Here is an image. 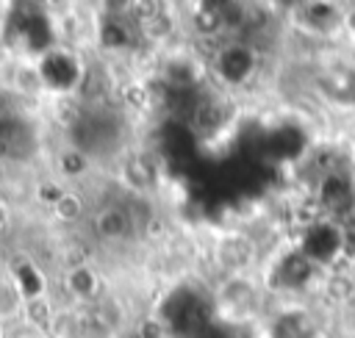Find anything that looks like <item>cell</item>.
I'll return each mask as SVG.
<instances>
[{"label":"cell","instance_id":"cell-13","mask_svg":"<svg viewBox=\"0 0 355 338\" xmlns=\"http://www.w3.org/2000/svg\"><path fill=\"white\" fill-rule=\"evenodd\" d=\"M55 166H58V175H61V177L75 180V177H83V175L89 172V158H86L83 150H78V147H67V150L58 152Z\"/></svg>","mask_w":355,"mask_h":338},{"label":"cell","instance_id":"cell-9","mask_svg":"<svg viewBox=\"0 0 355 338\" xmlns=\"http://www.w3.org/2000/svg\"><path fill=\"white\" fill-rule=\"evenodd\" d=\"M64 291L75 302H94L100 296V274L89 263H75L64 274Z\"/></svg>","mask_w":355,"mask_h":338},{"label":"cell","instance_id":"cell-16","mask_svg":"<svg viewBox=\"0 0 355 338\" xmlns=\"http://www.w3.org/2000/svg\"><path fill=\"white\" fill-rule=\"evenodd\" d=\"M219 302L222 305H230L233 310L244 308L247 302H252V285L244 280V277H230L219 294Z\"/></svg>","mask_w":355,"mask_h":338},{"label":"cell","instance_id":"cell-22","mask_svg":"<svg viewBox=\"0 0 355 338\" xmlns=\"http://www.w3.org/2000/svg\"><path fill=\"white\" fill-rule=\"evenodd\" d=\"M64 186H58V183H53V180H47V183H39V188H36V199L42 202V205H47V208H53L61 197H64Z\"/></svg>","mask_w":355,"mask_h":338},{"label":"cell","instance_id":"cell-2","mask_svg":"<svg viewBox=\"0 0 355 338\" xmlns=\"http://www.w3.org/2000/svg\"><path fill=\"white\" fill-rule=\"evenodd\" d=\"M36 64V75L42 80V89L50 91H72L83 83V64L72 50L64 47H50L47 53H39Z\"/></svg>","mask_w":355,"mask_h":338},{"label":"cell","instance_id":"cell-8","mask_svg":"<svg viewBox=\"0 0 355 338\" xmlns=\"http://www.w3.org/2000/svg\"><path fill=\"white\" fill-rule=\"evenodd\" d=\"M92 227H94V233H97L103 241H122V238L130 235L133 219H130V213H128L122 205H105V208H100V211L94 213Z\"/></svg>","mask_w":355,"mask_h":338},{"label":"cell","instance_id":"cell-19","mask_svg":"<svg viewBox=\"0 0 355 338\" xmlns=\"http://www.w3.org/2000/svg\"><path fill=\"white\" fill-rule=\"evenodd\" d=\"M166 11L169 8L158 6L147 19L139 22V28H141V33L147 39H164V36H169V30H172V14H166Z\"/></svg>","mask_w":355,"mask_h":338},{"label":"cell","instance_id":"cell-20","mask_svg":"<svg viewBox=\"0 0 355 338\" xmlns=\"http://www.w3.org/2000/svg\"><path fill=\"white\" fill-rule=\"evenodd\" d=\"M22 316L28 319L31 327H47L53 324V308L47 302V296H39V299H31L22 305Z\"/></svg>","mask_w":355,"mask_h":338},{"label":"cell","instance_id":"cell-17","mask_svg":"<svg viewBox=\"0 0 355 338\" xmlns=\"http://www.w3.org/2000/svg\"><path fill=\"white\" fill-rule=\"evenodd\" d=\"M219 125H225V111L216 100H202L194 111V127L197 130H216Z\"/></svg>","mask_w":355,"mask_h":338},{"label":"cell","instance_id":"cell-24","mask_svg":"<svg viewBox=\"0 0 355 338\" xmlns=\"http://www.w3.org/2000/svg\"><path fill=\"white\" fill-rule=\"evenodd\" d=\"M341 30L347 33V39H355V6H344V17H341Z\"/></svg>","mask_w":355,"mask_h":338},{"label":"cell","instance_id":"cell-12","mask_svg":"<svg viewBox=\"0 0 355 338\" xmlns=\"http://www.w3.org/2000/svg\"><path fill=\"white\" fill-rule=\"evenodd\" d=\"M189 19H191V30L197 36H219V33H225L222 3H194Z\"/></svg>","mask_w":355,"mask_h":338},{"label":"cell","instance_id":"cell-21","mask_svg":"<svg viewBox=\"0 0 355 338\" xmlns=\"http://www.w3.org/2000/svg\"><path fill=\"white\" fill-rule=\"evenodd\" d=\"M324 294L333 302H349L355 296V280L347 277V274H330L324 280Z\"/></svg>","mask_w":355,"mask_h":338},{"label":"cell","instance_id":"cell-11","mask_svg":"<svg viewBox=\"0 0 355 338\" xmlns=\"http://www.w3.org/2000/svg\"><path fill=\"white\" fill-rule=\"evenodd\" d=\"M11 280H14V285L19 288V294H22L25 302L39 299V296H44V291H47V280H44L42 269H39L33 260H17V263L11 266Z\"/></svg>","mask_w":355,"mask_h":338},{"label":"cell","instance_id":"cell-23","mask_svg":"<svg viewBox=\"0 0 355 338\" xmlns=\"http://www.w3.org/2000/svg\"><path fill=\"white\" fill-rule=\"evenodd\" d=\"M136 338H164V324L155 321V319H147V321L139 324Z\"/></svg>","mask_w":355,"mask_h":338},{"label":"cell","instance_id":"cell-18","mask_svg":"<svg viewBox=\"0 0 355 338\" xmlns=\"http://www.w3.org/2000/svg\"><path fill=\"white\" fill-rule=\"evenodd\" d=\"M22 305H25V299H22L19 288L14 285V280H11V277L0 280V319L6 321V319H11V316L22 313Z\"/></svg>","mask_w":355,"mask_h":338},{"label":"cell","instance_id":"cell-14","mask_svg":"<svg viewBox=\"0 0 355 338\" xmlns=\"http://www.w3.org/2000/svg\"><path fill=\"white\" fill-rule=\"evenodd\" d=\"M50 213L58 219V222H64V224H75L78 219H83V213H86V202H83V197L78 194V191H64V197L50 208Z\"/></svg>","mask_w":355,"mask_h":338},{"label":"cell","instance_id":"cell-3","mask_svg":"<svg viewBox=\"0 0 355 338\" xmlns=\"http://www.w3.org/2000/svg\"><path fill=\"white\" fill-rule=\"evenodd\" d=\"M258 69V55L247 42H227L214 55V72L225 86H244Z\"/></svg>","mask_w":355,"mask_h":338},{"label":"cell","instance_id":"cell-5","mask_svg":"<svg viewBox=\"0 0 355 338\" xmlns=\"http://www.w3.org/2000/svg\"><path fill=\"white\" fill-rule=\"evenodd\" d=\"M291 8H294V14H291L294 25L308 36H330V33L341 30L344 6H338V3H300Z\"/></svg>","mask_w":355,"mask_h":338},{"label":"cell","instance_id":"cell-4","mask_svg":"<svg viewBox=\"0 0 355 338\" xmlns=\"http://www.w3.org/2000/svg\"><path fill=\"white\" fill-rule=\"evenodd\" d=\"M319 211H324V219L338 222L341 216H349L355 211V183L349 175L338 169H327L319 180Z\"/></svg>","mask_w":355,"mask_h":338},{"label":"cell","instance_id":"cell-1","mask_svg":"<svg viewBox=\"0 0 355 338\" xmlns=\"http://www.w3.org/2000/svg\"><path fill=\"white\" fill-rule=\"evenodd\" d=\"M297 249L316 266V269H327L333 263H338L344 258L347 249V230L333 222V219H316L302 230V238L297 244Z\"/></svg>","mask_w":355,"mask_h":338},{"label":"cell","instance_id":"cell-10","mask_svg":"<svg viewBox=\"0 0 355 338\" xmlns=\"http://www.w3.org/2000/svg\"><path fill=\"white\" fill-rule=\"evenodd\" d=\"M97 44L105 53H122V50H128L133 44V28L122 17L108 14L97 25Z\"/></svg>","mask_w":355,"mask_h":338},{"label":"cell","instance_id":"cell-25","mask_svg":"<svg viewBox=\"0 0 355 338\" xmlns=\"http://www.w3.org/2000/svg\"><path fill=\"white\" fill-rule=\"evenodd\" d=\"M6 335H8V330H6V321L0 319V338H6Z\"/></svg>","mask_w":355,"mask_h":338},{"label":"cell","instance_id":"cell-7","mask_svg":"<svg viewBox=\"0 0 355 338\" xmlns=\"http://www.w3.org/2000/svg\"><path fill=\"white\" fill-rule=\"evenodd\" d=\"M316 272H319V269H316L300 249H291V252H286V255H280V258L275 260V266H272V280H275V285H277L280 291H297V288L308 285Z\"/></svg>","mask_w":355,"mask_h":338},{"label":"cell","instance_id":"cell-15","mask_svg":"<svg viewBox=\"0 0 355 338\" xmlns=\"http://www.w3.org/2000/svg\"><path fill=\"white\" fill-rule=\"evenodd\" d=\"M252 249H250V241L241 238V235H233V238H225L222 247H219V258L225 266L230 269H241L247 260H250Z\"/></svg>","mask_w":355,"mask_h":338},{"label":"cell","instance_id":"cell-6","mask_svg":"<svg viewBox=\"0 0 355 338\" xmlns=\"http://www.w3.org/2000/svg\"><path fill=\"white\" fill-rule=\"evenodd\" d=\"M266 338H322V327L311 310L283 308L269 319Z\"/></svg>","mask_w":355,"mask_h":338}]
</instances>
